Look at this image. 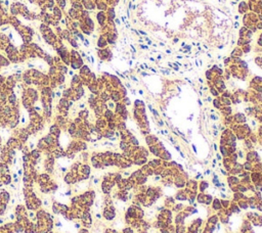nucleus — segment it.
<instances>
[{"label":"nucleus","instance_id":"1","mask_svg":"<svg viewBox=\"0 0 262 233\" xmlns=\"http://www.w3.org/2000/svg\"><path fill=\"white\" fill-rule=\"evenodd\" d=\"M140 47H141V49H144V50H148V47L147 45H141Z\"/></svg>","mask_w":262,"mask_h":233},{"label":"nucleus","instance_id":"2","mask_svg":"<svg viewBox=\"0 0 262 233\" xmlns=\"http://www.w3.org/2000/svg\"><path fill=\"white\" fill-rule=\"evenodd\" d=\"M214 105H215V107H219L218 101H217V100H214Z\"/></svg>","mask_w":262,"mask_h":233},{"label":"nucleus","instance_id":"3","mask_svg":"<svg viewBox=\"0 0 262 233\" xmlns=\"http://www.w3.org/2000/svg\"><path fill=\"white\" fill-rule=\"evenodd\" d=\"M139 32H140V34H141V35H143V36H147V33H145V32H143V31H139Z\"/></svg>","mask_w":262,"mask_h":233},{"label":"nucleus","instance_id":"4","mask_svg":"<svg viewBox=\"0 0 262 233\" xmlns=\"http://www.w3.org/2000/svg\"><path fill=\"white\" fill-rule=\"evenodd\" d=\"M178 42V38H175L174 39V43H177Z\"/></svg>","mask_w":262,"mask_h":233},{"label":"nucleus","instance_id":"5","mask_svg":"<svg viewBox=\"0 0 262 233\" xmlns=\"http://www.w3.org/2000/svg\"><path fill=\"white\" fill-rule=\"evenodd\" d=\"M185 48L186 50H190V46H185Z\"/></svg>","mask_w":262,"mask_h":233},{"label":"nucleus","instance_id":"6","mask_svg":"<svg viewBox=\"0 0 262 233\" xmlns=\"http://www.w3.org/2000/svg\"><path fill=\"white\" fill-rule=\"evenodd\" d=\"M116 23H117V24H119V25H120V20H119V19H116Z\"/></svg>","mask_w":262,"mask_h":233},{"label":"nucleus","instance_id":"7","mask_svg":"<svg viewBox=\"0 0 262 233\" xmlns=\"http://www.w3.org/2000/svg\"><path fill=\"white\" fill-rule=\"evenodd\" d=\"M199 104H200V105H202V104H203V102L201 101V100H199Z\"/></svg>","mask_w":262,"mask_h":233}]
</instances>
